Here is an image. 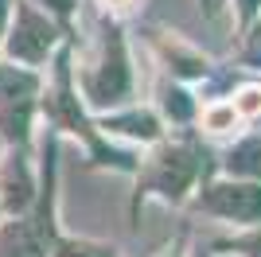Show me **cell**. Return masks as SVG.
Segmentation results:
<instances>
[{"label":"cell","mask_w":261,"mask_h":257,"mask_svg":"<svg viewBox=\"0 0 261 257\" xmlns=\"http://www.w3.org/2000/svg\"><path fill=\"white\" fill-rule=\"evenodd\" d=\"M222 171L238 179H261V137H246L222 156Z\"/></svg>","instance_id":"cell-10"},{"label":"cell","mask_w":261,"mask_h":257,"mask_svg":"<svg viewBox=\"0 0 261 257\" xmlns=\"http://www.w3.org/2000/svg\"><path fill=\"white\" fill-rule=\"evenodd\" d=\"M242 66L261 70V23H253V32L246 35V47H242Z\"/></svg>","instance_id":"cell-14"},{"label":"cell","mask_w":261,"mask_h":257,"mask_svg":"<svg viewBox=\"0 0 261 257\" xmlns=\"http://www.w3.org/2000/svg\"><path fill=\"white\" fill-rule=\"evenodd\" d=\"M39 109L47 113L55 128H66L74 137L86 140L90 160L94 164H113L121 171H137V160L133 152L109 148L101 133L86 121V109L78 101V86H74V66H70V47H55V70H51V86H47V97H39Z\"/></svg>","instance_id":"cell-1"},{"label":"cell","mask_w":261,"mask_h":257,"mask_svg":"<svg viewBox=\"0 0 261 257\" xmlns=\"http://www.w3.org/2000/svg\"><path fill=\"white\" fill-rule=\"evenodd\" d=\"M199 171H203V148L195 137H175L156 144V152L144 160L141 175H137V203L144 195H160L168 203H179L191 187H195Z\"/></svg>","instance_id":"cell-4"},{"label":"cell","mask_w":261,"mask_h":257,"mask_svg":"<svg viewBox=\"0 0 261 257\" xmlns=\"http://www.w3.org/2000/svg\"><path fill=\"white\" fill-rule=\"evenodd\" d=\"M55 234V137H47L35 203L0 226V257H47Z\"/></svg>","instance_id":"cell-2"},{"label":"cell","mask_w":261,"mask_h":257,"mask_svg":"<svg viewBox=\"0 0 261 257\" xmlns=\"http://www.w3.org/2000/svg\"><path fill=\"white\" fill-rule=\"evenodd\" d=\"M32 4H35V8H43L47 16H55V20L66 28L70 16H74V4H78V0H32Z\"/></svg>","instance_id":"cell-15"},{"label":"cell","mask_w":261,"mask_h":257,"mask_svg":"<svg viewBox=\"0 0 261 257\" xmlns=\"http://www.w3.org/2000/svg\"><path fill=\"white\" fill-rule=\"evenodd\" d=\"M195 211L226 222H261V179H207L195 191Z\"/></svg>","instance_id":"cell-7"},{"label":"cell","mask_w":261,"mask_h":257,"mask_svg":"<svg viewBox=\"0 0 261 257\" xmlns=\"http://www.w3.org/2000/svg\"><path fill=\"white\" fill-rule=\"evenodd\" d=\"M199 257H211V253H199Z\"/></svg>","instance_id":"cell-18"},{"label":"cell","mask_w":261,"mask_h":257,"mask_svg":"<svg viewBox=\"0 0 261 257\" xmlns=\"http://www.w3.org/2000/svg\"><path fill=\"white\" fill-rule=\"evenodd\" d=\"M47 257H117V249L106 246V242H90V238H59L55 234Z\"/></svg>","instance_id":"cell-11"},{"label":"cell","mask_w":261,"mask_h":257,"mask_svg":"<svg viewBox=\"0 0 261 257\" xmlns=\"http://www.w3.org/2000/svg\"><path fill=\"white\" fill-rule=\"evenodd\" d=\"M164 113H168V121H175V125H191V117H195V97L187 94L184 86H168L160 97Z\"/></svg>","instance_id":"cell-12"},{"label":"cell","mask_w":261,"mask_h":257,"mask_svg":"<svg viewBox=\"0 0 261 257\" xmlns=\"http://www.w3.org/2000/svg\"><path fill=\"white\" fill-rule=\"evenodd\" d=\"M63 39V23L47 16L43 8H35L32 0H12L8 12V28H4V51H8L12 63L20 66H43L55 55Z\"/></svg>","instance_id":"cell-6"},{"label":"cell","mask_w":261,"mask_h":257,"mask_svg":"<svg viewBox=\"0 0 261 257\" xmlns=\"http://www.w3.org/2000/svg\"><path fill=\"white\" fill-rule=\"evenodd\" d=\"M39 94H43V82L35 66H20L12 59L0 63V144H12V148L32 144Z\"/></svg>","instance_id":"cell-5"},{"label":"cell","mask_w":261,"mask_h":257,"mask_svg":"<svg viewBox=\"0 0 261 257\" xmlns=\"http://www.w3.org/2000/svg\"><path fill=\"white\" fill-rule=\"evenodd\" d=\"M215 249L242 253V257H261V230H250V234H242V238H226V242H218Z\"/></svg>","instance_id":"cell-13"},{"label":"cell","mask_w":261,"mask_h":257,"mask_svg":"<svg viewBox=\"0 0 261 257\" xmlns=\"http://www.w3.org/2000/svg\"><path fill=\"white\" fill-rule=\"evenodd\" d=\"M8 12H12V0H0V39H4V28H8Z\"/></svg>","instance_id":"cell-16"},{"label":"cell","mask_w":261,"mask_h":257,"mask_svg":"<svg viewBox=\"0 0 261 257\" xmlns=\"http://www.w3.org/2000/svg\"><path fill=\"white\" fill-rule=\"evenodd\" d=\"M101 128L106 133H117V137H137L144 140V144H156L160 140V117H156L152 109H125V113H109V117H101Z\"/></svg>","instance_id":"cell-9"},{"label":"cell","mask_w":261,"mask_h":257,"mask_svg":"<svg viewBox=\"0 0 261 257\" xmlns=\"http://www.w3.org/2000/svg\"><path fill=\"white\" fill-rule=\"evenodd\" d=\"M35 191H39V179L32 171V160H28V148H12L0 164V214H23L35 203Z\"/></svg>","instance_id":"cell-8"},{"label":"cell","mask_w":261,"mask_h":257,"mask_svg":"<svg viewBox=\"0 0 261 257\" xmlns=\"http://www.w3.org/2000/svg\"><path fill=\"white\" fill-rule=\"evenodd\" d=\"M74 86L82 90L90 109H113L133 94V66H129V47H125L121 23L113 20L101 23L98 55L90 66H82L74 74Z\"/></svg>","instance_id":"cell-3"},{"label":"cell","mask_w":261,"mask_h":257,"mask_svg":"<svg viewBox=\"0 0 261 257\" xmlns=\"http://www.w3.org/2000/svg\"><path fill=\"white\" fill-rule=\"evenodd\" d=\"M207 8H218V0H207Z\"/></svg>","instance_id":"cell-17"}]
</instances>
